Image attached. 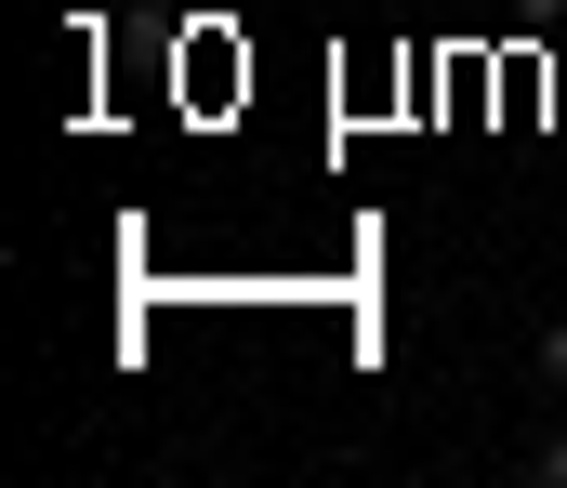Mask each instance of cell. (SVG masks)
Returning a JSON list of instances; mask_svg holds the SVG:
<instances>
[{
    "instance_id": "cell-3",
    "label": "cell",
    "mask_w": 567,
    "mask_h": 488,
    "mask_svg": "<svg viewBox=\"0 0 567 488\" xmlns=\"http://www.w3.org/2000/svg\"><path fill=\"white\" fill-rule=\"evenodd\" d=\"M528 476H542V488H567V423L542 436V449H528Z\"/></svg>"
},
{
    "instance_id": "cell-1",
    "label": "cell",
    "mask_w": 567,
    "mask_h": 488,
    "mask_svg": "<svg viewBox=\"0 0 567 488\" xmlns=\"http://www.w3.org/2000/svg\"><path fill=\"white\" fill-rule=\"evenodd\" d=\"M528 383H542V396H567V318L542 330V343H528Z\"/></svg>"
},
{
    "instance_id": "cell-2",
    "label": "cell",
    "mask_w": 567,
    "mask_h": 488,
    "mask_svg": "<svg viewBox=\"0 0 567 488\" xmlns=\"http://www.w3.org/2000/svg\"><path fill=\"white\" fill-rule=\"evenodd\" d=\"M502 27H515V40H542V27H567V0H502Z\"/></svg>"
}]
</instances>
